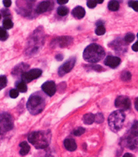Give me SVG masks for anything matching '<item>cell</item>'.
Instances as JSON below:
<instances>
[{"mask_svg":"<svg viewBox=\"0 0 138 157\" xmlns=\"http://www.w3.org/2000/svg\"><path fill=\"white\" fill-rule=\"evenodd\" d=\"M115 106L121 110H126L131 107V101L128 97L118 96L115 100Z\"/></svg>","mask_w":138,"mask_h":157,"instance_id":"cell-7","label":"cell"},{"mask_svg":"<svg viewBox=\"0 0 138 157\" xmlns=\"http://www.w3.org/2000/svg\"><path fill=\"white\" fill-rule=\"evenodd\" d=\"M27 68H28V65L26 64V63H20L19 65H18V66L16 67L15 69L13 70V75H14V74H15V75H20L22 76L23 74H24L25 72H27V71H25V70H27Z\"/></svg>","mask_w":138,"mask_h":157,"instance_id":"cell-15","label":"cell"},{"mask_svg":"<svg viewBox=\"0 0 138 157\" xmlns=\"http://www.w3.org/2000/svg\"><path fill=\"white\" fill-rule=\"evenodd\" d=\"M137 38H138V33H137Z\"/></svg>","mask_w":138,"mask_h":157,"instance_id":"cell-41","label":"cell"},{"mask_svg":"<svg viewBox=\"0 0 138 157\" xmlns=\"http://www.w3.org/2000/svg\"><path fill=\"white\" fill-rule=\"evenodd\" d=\"M68 2V0H57V3H59L61 5H63L64 3H67Z\"/></svg>","mask_w":138,"mask_h":157,"instance_id":"cell-35","label":"cell"},{"mask_svg":"<svg viewBox=\"0 0 138 157\" xmlns=\"http://www.w3.org/2000/svg\"><path fill=\"white\" fill-rule=\"evenodd\" d=\"M42 71L40 69H33L29 71H27L22 75V79L25 83H29L33 79L38 78L39 76H41Z\"/></svg>","mask_w":138,"mask_h":157,"instance_id":"cell-6","label":"cell"},{"mask_svg":"<svg viewBox=\"0 0 138 157\" xmlns=\"http://www.w3.org/2000/svg\"><path fill=\"white\" fill-rule=\"evenodd\" d=\"M72 15L74 16L76 18H78V19H81L85 16V9L81 6H78L76 7L75 9L72 10Z\"/></svg>","mask_w":138,"mask_h":157,"instance_id":"cell-14","label":"cell"},{"mask_svg":"<svg viewBox=\"0 0 138 157\" xmlns=\"http://www.w3.org/2000/svg\"><path fill=\"white\" fill-rule=\"evenodd\" d=\"M58 15L60 16H66L68 13V9L65 6H60L57 10Z\"/></svg>","mask_w":138,"mask_h":157,"instance_id":"cell-22","label":"cell"},{"mask_svg":"<svg viewBox=\"0 0 138 157\" xmlns=\"http://www.w3.org/2000/svg\"><path fill=\"white\" fill-rule=\"evenodd\" d=\"M19 146H20V155H26L27 154L29 153V151H30V146L29 145L27 144V142H21L20 144H19Z\"/></svg>","mask_w":138,"mask_h":157,"instance_id":"cell-16","label":"cell"},{"mask_svg":"<svg viewBox=\"0 0 138 157\" xmlns=\"http://www.w3.org/2000/svg\"><path fill=\"white\" fill-rule=\"evenodd\" d=\"M76 63V59L74 57L72 58V59H70L68 60L65 62V63H63V65L59 68V70H58V75L60 76L64 75L65 74L67 73H69L71 70L73 69V67L75 65Z\"/></svg>","mask_w":138,"mask_h":157,"instance_id":"cell-8","label":"cell"},{"mask_svg":"<svg viewBox=\"0 0 138 157\" xmlns=\"http://www.w3.org/2000/svg\"><path fill=\"white\" fill-rule=\"evenodd\" d=\"M92 68L94 70H97V71H102V68L101 66H99V65H93Z\"/></svg>","mask_w":138,"mask_h":157,"instance_id":"cell-34","label":"cell"},{"mask_svg":"<svg viewBox=\"0 0 138 157\" xmlns=\"http://www.w3.org/2000/svg\"><path fill=\"white\" fill-rule=\"evenodd\" d=\"M17 90L18 91H20L22 93H25V92H27V85H26V83L24 81H21V82H18L17 83Z\"/></svg>","mask_w":138,"mask_h":157,"instance_id":"cell-19","label":"cell"},{"mask_svg":"<svg viewBox=\"0 0 138 157\" xmlns=\"http://www.w3.org/2000/svg\"><path fill=\"white\" fill-rule=\"evenodd\" d=\"M104 63H105L106 65H107L110 68L114 69V68H117L121 63V59L119 57L110 55V56H107V57L106 58Z\"/></svg>","mask_w":138,"mask_h":157,"instance_id":"cell-11","label":"cell"},{"mask_svg":"<svg viewBox=\"0 0 138 157\" xmlns=\"http://www.w3.org/2000/svg\"><path fill=\"white\" fill-rule=\"evenodd\" d=\"M105 56V50L96 44H91L83 52V58L88 63H97Z\"/></svg>","mask_w":138,"mask_h":157,"instance_id":"cell-1","label":"cell"},{"mask_svg":"<svg viewBox=\"0 0 138 157\" xmlns=\"http://www.w3.org/2000/svg\"><path fill=\"white\" fill-rule=\"evenodd\" d=\"M95 121V115L92 113H88L83 116V122L86 124H92Z\"/></svg>","mask_w":138,"mask_h":157,"instance_id":"cell-17","label":"cell"},{"mask_svg":"<svg viewBox=\"0 0 138 157\" xmlns=\"http://www.w3.org/2000/svg\"><path fill=\"white\" fill-rule=\"evenodd\" d=\"M51 3L49 1H43V2H41L39 3L38 7L36 9V12L38 13H42L48 11V9H49V6H50Z\"/></svg>","mask_w":138,"mask_h":157,"instance_id":"cell-13","label":"cell"},{"mask_svg":"<svg viewBox=\"0 0 138 157\" xmlns=\"http://www.w3.org/2000/svg\"><path fill=\"white\" fill-rule=\"evenodd\" d=\"M126 144L127 148L131 150H136L138 148V136H132L129 134V136L126 138Z\"/></svg>","mask_w":138,"mask_h":157,"instance_id":"cell-10","label":"cell"},{"mask_svg":"<svg viewBox=\"0 0 138 157\" xmlns=\"http://www.w3.org/2000/svg\"><path fill=\"white\" fill-rule=\"evenodd\" d=\"M7 78L6 76H0V90L6 87Z\"/></svg>","mask_w":138,"mask_h":157,"instance_id":"cell-26","label":"cell"},{"mask_svg":"<svg viewBox=\"0 0 138 157\" xmlns=\"http://www.w3.org/2000/svg\"><path fill=\"white\" fill-rule=\"evenodd\" d=\"M132 49H133V51L137 52L138 51V41L137 42H136L133 45H132Z\"/></svg>","mask_w":138,"mask_h":157,"instance_id":"cell-33","label":"cell"},{"mask_svg":"<svg viewBox=\"0 0 138 157\" xmlns=\"http://www.w3.org/2000/svg\"><path fill=\"white\" fill-rule=\"evenodd\" d=\"M3 29H12L13 26V22L11 19H9V18H5L3 22Z\"/></svg>","mask_w":138,"mask_h":157,"instance_id":"cell-21","label":"cell"},{"mask_svg":"<svg viewBox=\"0 0 138 157\" xmlns=\"http://www.w3.org/2000/svg\"><path fill=\"white\" fill-rule=\"evenodd\" d=\"M135 108L138 111V97L135 100Z\"/></svg>","mask_w":138,"mask_h":157,"instance_id":"cell-36","label":"cell"},{"mask_svg":"<svg viewBox=\"0 0 138 157\" xmlns=\"http://www.w3.org/2000/svg\"><path fill=\"white\" fill-rule=\"evenodd\" d=\"M95 32H96V33L97 34V35H102V34H104V33H105L106 29L103 25H98L97 28L96 29Z\"/></svg>","mask_w":138,"mask_h":157,"instance_id":"cell-25","label":"cell"},{"mask_svg":"<svg viewBox=\"0 0 138 157\" xmlns=\"http://www.w3.org/2000/svg\"><path fill=\"white\" fill-rule=\"evenodd\" d=\"M63 145H64V147L69 151H74L77 149V144H76V141L73 139L67 138V139L64 140Z\"/></svg>","mask_w":138,"mask_h":157,"instance_id":"cell-12","label":"cell"},{"mask_svg":"<svg viewBox=\"0 0 138 157\" xmlns=\"http://www.w3.org/2000/svg\"><path fill=\"white\" fill-rule=\"evenodd\" d=\"M124 39H125V42L126 43H131L135 39V35L133 33H127L125 36V38H124Z\"/></svg>","mask_w":138,"mask_h":157,"instance_id":"cell-27","label":"cell"},{"mask_svg":"<svg viewBox=\"0 0 138 157\" xmlns=\"http://www.w3.org/2000/svg\"><path fill=\"white\" fill-rule=\"evenodd\" d=\"M122 157H133V155L132 154H130V153H126Z\"/></svg>","mask_w":138,"mask_h":157,"instance_id":"cell-37","label":"cell"},{"mask_svg":"<svg viewBox=\"0 0 138 157\" xmlns=\"http://www.w3.org/2000/svg\"><path fill=\"white\" fill-rule=\"evenodd\" d=\"M1 131H2V130H1V128H0V134H1Z\"/></svg>","mask_w":138,"mask_h":157,"instance_id":"cell-39","label":"cell"},{"mask_svg":"<svg viewBox=\"0 0 138 157\" xmlns=\"http://www.w3.org/2000/svg\"><path fill=\"white\" fill-rule=\"evenodd\" d=\"M9 37V34L7 33L5 29L3 28H0V40H6Z\"/></svg>","mask_w":138,"mask_h":157,"instance_id":"cell-24","label":"cell"},{"mask_svg":"<svg viewBox=\"0 0 138 157\" xmlns=\"http://www.w3.org/2000/svg\"><path fill=\"white\" fill-rule=\"evenodd\" d=\"M128 5L134 9L135 11L138 12V1H130V2H128Z\"/></svg>","mask_w":138,"mask_h":157,"instance_id":"cell-29","label":"cell"},{"mask_svg":"<svg viewBox=\"0 0 138 157\" xmlns=\"http://www.w3.org/2000/svg\"><path fill=\"white\" fill-rule=\"evenodd\" d=\"M119 3L117 1H110L108 3V9L111 11H117L119 9Z\"/></svg>","mask_w":138,"mask_h":157,"instance_id":"cell-18","label":"cell"},{"mask_svg":"<svg viewBox=\"0 0 138 157\" xmlns=\"http://www.w3.org/2000/svg\"><path fill=\"white\" fill-rule=\"evenodd\" d=\"M42 90L48 96H53L56 93V84L53 81L45 82L42 84Z\"/></svg>","mask_w":138,"mask_h":157,"instance_id":"cell-9","label":"cell"},{"mask_svg":"<svg viewBox=\"0 0 138 157\" xmlns=\"http://www.w3.org/2000/svg\"><path fill=\"white\" fill-rule=\"evenodd\" d=\"M3 5L6 7V8H9V7L11 6V3H12V2H11V1H9V0H3Z\"/></svg>","mask_w":138,"mask_h":157,"instance_id":"cell-32","label":"cell"},{"mask_svg":"<svg viewBox=\"0 0 138 157\" xmlns=\"http://www.w3.org/2000/svg\"><path fill=\"white\" fill-rule=\"evenodd\" d=\"M9 94H10V97H11V98H13V99H16V98L18 96L19 92H18V90L13 89V90H10V93H9Z\"/></svg>","mask_w":138,"mask_h":157,"instance_id":"cell-30","label":"cell"},{"mask_svg":"<svg viewBox=\"0 0 138 157\" xmlns=\"http://www.w3.org/2000/svg\"><path fill=\"white\" fill-rule=\"evenodd\" d=\"M87 4L88 8L93 9V8H95V7H96V1H94V0H89V1H87Z\"/></svg>","mask_w":138,"mask_h":157,"instance_id":"cell-31","label":"cell"},{"mask_svg":"<svg viewBox=\"0 0 138 157\" xmlns=\"http://www.w3.org/2000/svg\"><path fill=\"white\" fill-rule=\"evenodd\" d=\"M126 119V115L122 110L112 112L108 117V124L113 131H118L122 128L123 123Z\"/></svg>","mask_w":138,"mask_h":157,"instance_id":"cell-4","label":"cell"},{"mask_svg":"<svg viewBox=\"0 0 138 157\" xmlns=\"http://www.w3.org/2000/svg\"><path fill=\"white\" fill-rule=\"evenodd\" d=\"M45 107V100L39 94H32L27 103V109L32 115H38Z\"/></svg>","mask_w":138,"mask_h":157,"instance_id":"cell-2","label":"cell"},{"mask_svg":"<svg viewBox=\"0 0 138 157\" xmlns=\"http://www.w3.org/2000/svg\"><path fill=\"white\" fill-rule=\"evenodd\" d=\"M131 78H132V75H131V73L129 71H124L121 75V78L122 79L123 81H128V80L131 79Z\"/></svg>","mask_w":138,"mask_h":157,"instance_id":"cell-23","label":"cell"},{"mask_svg":"<svg viewBox=\"0 0 138 157\" xmlns=\"http://www.w3.org/2000/svg\"><path fill=\"white\" fill-rule=\"evenodd\" d=\"M0 19H1V14H0Z\"/></svg>","mask_w":138,"mask_h":157,"instance_id":"cell-40","label":"cell"},{"mask_svg":"<svg viewBox=\"0 0 138 157\" xmlns=\"http://www.w3.org/2000/svg\"><path fill=\"white\" fill-rule=\"evenodd\" d=\"M28 141L33 144L36 149H45L48 146V138L42 131H34L27 137Z\"/></svg>","mask_w":138,"mask_h":157,"instance_id":"cell-3","label":"cell"},{"mask_svg":"<svg viewBox=\"0 0 138 157\" xmlns=\"http://www.w3.org/2000/svg\"><path fill=\"white\" fill-rule=\"evenodd\" d=\"M0 128L4 131H9L13 128V121L10 114L4 112L0 115Z\"/></svg>","mask_w":138,"mask_h":157,"instance_id":"cell-5","label":"cell"},{"mask_svg":"<svg viewBox=\"0 0 138 157\" xmlns=\"http://www.w3.org/2000/svg\"><path fill=\"white\" fill-rule=\"evenodd\" d=\"M85 132V129L84 128H82V127H79L78 128L77 130H75L73 131V135L76 136H82V134H84Z\"/></svg>","mask_w":138,"mask_h":157,"instance_id":"cell-28","label":"cell"},{"mask_svg":"<svg viewBox=\"0 0 138 157\" xmlns=\"http://www.w3.org/2000/svg\"><path fill=\"white\" fill-rule=\"evenodd\" d=\"M96 3H103V0H98V1H96Z\"/></svg>","mask_w":138,"mask_h":157,"instance_id":"cell-38","label":"cell"},{"mask_svg":"<svg viewBox=\"0 0 138 157\" xmlns=\"http://www.w3.org/2000/svg\"><path fill=\"white\" fill-rule=\"evenodd\" d=\"M129 134H131L132 136H138V121H135L133 123L132 128L130 130Z\"/></svg>","mask_w":138,"mask_h":157,"instance_id":"cell-20","label":"cell"}]
</instances>
